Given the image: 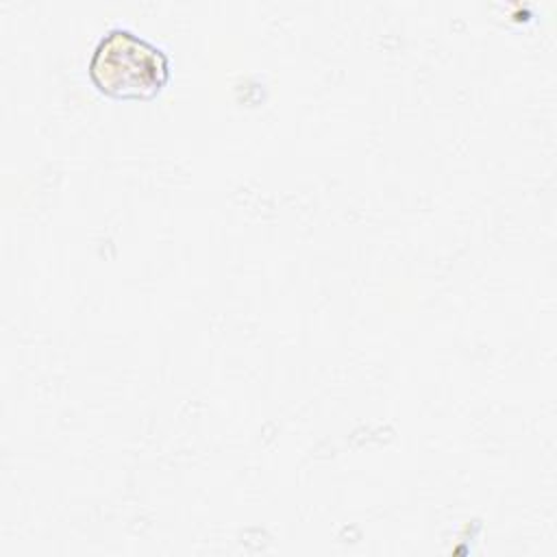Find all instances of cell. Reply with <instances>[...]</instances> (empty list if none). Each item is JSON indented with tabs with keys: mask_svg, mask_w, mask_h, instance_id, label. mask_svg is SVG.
Returning a JSON list of instances; mask_svg holds the SVG:
<instances>
[{
	"mask_svg": "<svg viewBox=\"0 0 557 557\" xmlns=\"http://www.w3.org/2000/svg\"><path fill=\"white\" fill-rule=\"evenodd\" d=\"M170 74L168 52L126 26L109 28L87 61L91 85L113 100H152Z\"/></svg>",
	"mask_w": 557,
	"mask_h": 557,
	"instance_id": "cell-1",
	"label": "cell"
}]
</instances>
